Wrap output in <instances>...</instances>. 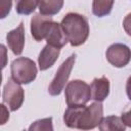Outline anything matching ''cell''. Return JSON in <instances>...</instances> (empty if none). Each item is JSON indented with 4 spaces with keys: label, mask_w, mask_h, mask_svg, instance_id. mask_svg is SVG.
<instances>
[{
    "label": "cell",
    "mask_w": 131,
    "mask_h": 131,
    "mask_svg": "<svg viewBox=\"0 0 131 131\" xmlns=\"http://www.w3.org/2000/svg\"><path fill=\"white\" fill-rule=\"evenodd\" d=\"M105 55L107 61L112 66L116 68H123L127 66L131 59V50L125 44L115 43L108 47Z\"/></svg>",
    "instance_id": "52a82bcc"
},
{
    "label": "cell",
    "mask_w": 131,
    "mask_h": 131,
    "mask_svg": "<svg viewBox=\"0 0 131 131\" xmlns=\"http://www.w3.org/2000/svg\"><path fill=\"white\" fill-rule=\"evenodd\" d=\"M45 39L47 41V44H50V45L58 47V48H61L62 46H64L67 44V42H69L61 25H59L55 21L51 23V25L48 29V32L45 36Z\"/></svg>",
    "instance_id": "30bf717a"
},
{
    "label": "cell",
    "mask_w": 131,
    "mask_h": 131,
    "mask_svg": "<svg viewBox=\"0 0 131 131\" xmlns=\"http://www.w3.org/2000/svg\"><path fill=\"white\" fill-rule=\"evenodd\" d=\"M37 68L28 57H18L11 62V78L19 84H29L35 80Z\"/></svg>",
    "instance_id": "277c9868"
},
{
    "label": "cell",
    "mask_w": 131,
    "mask_h": 131,
    "mask_svg": "<svg viewBox=\"0 0 131 131\" xmlns=\"http://www.w3.org/2000/svg\"><path fill=\"white\" fill-rule=\"evenodd\" d=\"M11 0H1V17L4 18L10 11Z\"/></svg>",
    "instance_id": "ac0fdd59"
},
{
    "label": "cell",
    "mask_w": 131,
    "mask_h": 131,
    "mask_svg": "<svg viewBox=\"0 0 131 131\" xmlns=\"http://www.w3.org/2000/svg\"><path fill=\"white\" fill-rule=\"evenodd\" d=\"M75 60H76V54L74 53V54L70 55L58 68L54 79L52 80V82L50 83V85L48 87V92L50 95L55 96V95L60 94L61 90L63 89V87L70 77L72 69L75 64Z\"/></svg>",
    "instance_id": "5b68a950"
},
{
    "label": "cell",
    "mask_w": 131,
    "mask_h": 131,
    "mask_svg": "<svg viewBox=\"0 0 131 131\" xmlns=\"http://www.w3.org/2000/svg\"><path fill=\"white\" fill-rule=\"evenodd\" d=\"M121 119L122 121L124 122V124L128 127H131V107L125 112L122 113V116H121Z\"/></svg>",
    "instance_id": "ffe728a7"
},
{
    "label": "cell",
    "mask_w": 131,
    "mask_h": 131,
    "mask_svg": "<svg viewBox=\"0 0 131 131\" xmlns=\"http://www.w3.org/2000/svg\"><path fill=\"white\" fill-rule=\"evenodd\" d=\"M60 49L58 47L52 46L50 44L45 45V47L42 49V51L39 54L38 57V63L41 71H45L53 66V63L56 61L58 55H59Z\"/></svg>",
    "instance_id": "8fae6325"
},
{
    "label": "cell",
    "mask_w": 131,
    "mask_h": 131,
    "mask_svg": "<svg viewBox=\"0 0 131 131\" xmlns=\"http://www.w3.org/2000/svg\"><path fill=\"white\" fill-rule=\"evenodd\" d=\"M38 4L39 0H15V10L19 14L28 15L36 9Z\"/></svg>",
    "instance_id": "2e32d148"
},
{
    "label": "cell",
    "mask_w": 131,
    "mask_h": 131,
    "mask_svg": "<svg viewBox=\"0 0 131 131\" xmlns=\"http://www.w3.org/2000/svg\"><path fill=\"white\" fill-rule=\"evenodd\" d=\"M6 40L8 43L9 48L15 55H19L23 52L24 46H25V30H24V24L20 23L18 27H16L14 30L10 31L6 35Z\"/></svg>",
    "instance_id": "9c48e42d"
},
{
    "label": "cell",
    "mask_w": 131,
    "mask_h": 131,
    "mask_svg": "<svg viewBox=\"0 0 131 131\" xmlns=\"http://www.w3.org/2000/svg\"><path fill=\"white\" fill-rule=\"evenodd\" d=\"M123 28H124L125 32L129 36H131V13L127 14L126 17L124 18V20H123Z\"/></svg>",
    "instance_id": "d6986e66"
},
{
    "label": "cell",
    "mask_w": 131,
    "mask_h": 131,
    "mask_svg": "<svg viewBox=\"0 0 131 131\" xmlns=\"http://www.w3.org/2000/svg\"><path fill=\"white\" fill-rule=\"evenodd\" d=\"M40 13L44 15H54L63 6V0H39Z\"/></svg>",
    "instance_id": "5bb4252c"
},
{
    "label": "cell",
    "mask_w": 131,
    "mask_h": 131,
    "mask_svg": "<svg viewBox=\"0 0 131 131\" xmlns=\"http://www.w3.org/2000/svg\"><path fill=\"white\" fill-rule=\"evenodd\" d=\"M30 130H52V118H46L43 120L36 121L29 128Z\"/></svg>",
    "instance_id": "e0dca14e"
},
{
    "label": "cell",
    "mask_w": 131,
    "mask_h": 131,
    "mask_svg": "<svg viewBox=\"0 0 131 131\" xmlns=\"http://www.w3.org/2000/svg\"><path fill=\"white\" fill-rule=\"evenodd\" d=\"M91 89V97L96 101L104 100L110 92V81L106 77L95 78L90 86Z\"/></svg>",
    "instance_id": "7c38bea8"
},
{
    "label": "cell",
    "mask_w": 131,
    "mask_h": 131,
    "mask_svg": "<svg viewBox=\"0 0 131 131\" xmlns=\"http://www.w3.org/2000/svg\"><path fill=\"white\" fill-rule=\"evenodd\" d=\"M102 104L100 101L93 102L89 106H69L64 112L63 121L70 128L89 130L99 125L102 119Z\"/></svg>",
    "instance_id": "6da1fadb"
},
{
    "label": "cell",
    "mask_w": 131,
    "mask_h": 131,
    "mask_svg": "<svg viewBox=\"0 0 131 131\" xmlns=\"http://www.w3.org/2000/svg\"><path fill=\"white\" fill-rule=\"evenodd\" d=\"M3 102L10 108V111L18 110L24 101V90L19 83L12 78L8 79L3 90Z\"/></svg>",
    "instance_id": "8992f818"
},
{
    "label": "cell",
    "mask_w": 131,
    "mask_h": 131,
    "mask_svg": "<svg viewBox=\"0 0 131 131\" xmlns=\"http://www.w3.org/2000/svg\"><path fill=\"white\" fill-rule=\"evenodd\" d=\"M66 101L69 106L85 105L91 98L90 86L81 80L69 82L66 87Z\"/></svg>",
    "instance_id": "3957f363"
},
{
    "label": "cell",
    "mask_w": 131,
    "mask_h": 131,
    "mask_svg": "<svg viewBox=\"0 0 131 131\" xmlns=\"http://www.w3.org/2000/svg\"><path fill=\"white\" fill-rule=\"evenodd\" d=\"M99 130L101 131H113V130H125L126 125L122 121L121 118L116 116H110L106 118H102L99 125Z\"/></svg>",
    "instance_id": "4fadbf2b"
},
{
    "label": "cell",
    "mask_w": 131,
    "mask_h": 131,
    "mask_svg": "<svg viewBox=\"0 0 131 131\" xmlns=\"http://www.w3.org/2000/svg\"><path fill=\"white\" fill-rule=\"evenodd\" d=\"M52 21L53 20L50 15H44L42 13L35 14L31 19V33L33 38L36 41H42L45 38Z\"/></svg>",
    "instance_id": "ba28073f"
},
{
    "label": "cell",
    "mask_w": 131,
    "mask_h": 131,
    "mask_svg": "<svg viewBox=\"0 0 131 131\" xmlns=\"http://www.w3.org/2000/svg\"><path fill=\"white\" fill-rule=\"evenodd\" d=\"M115 0H93L92 3V12L98 17L107 15L114 5Z\"/></svg>",
    "instance_id": "9a60e30c"
},
{
    "label": "cell",
    "mask_w": 131,
    "mask_h": 131,
    "mask_svg": "<svg viewBox=\"0 0 131 131\" xmlns=\"http://www.w3.org/2000/svg\"><path fill=\"white\" fill-rule=\"evenodd\" d=\"M9 119V113L6 110L4 104H1V125H3L7 120Z\"/></svg>",
    "instance_id": "44dd1931"
},
{
    "label": "cell",
    "mask_w": 131,
    "mask_h": 131,
    "mask_svg": "<svg viewBox=\"0 0 131 131\" xmlns=\"http://www.w3.org/2000/svg\"><path fill=\"white\" fill-rule=\"evenodd\" d=\"M126 92H127V95L129 97V99L131 100V76L128 78L127 80V84H126Z\"/></svg>",
    "instance_id": "7402d4cb"
},
{
    "label": "cell",
    "mask_w": 131,
    "mask_h": 131,
    "mask_svg": "<svg viewBox=\"0 0 131 131\" xmlns=\"http://www.w3.org/2000/svg\"><path fill=\"white\" fill-rule=\"evenodd\" d=\"M61 27L72 46L83 44L89 35L88 20L84 15L70 12L61 20Z\"/></svg>",
    "instance_id": "7a4b0ae2"
}]
</instances>
